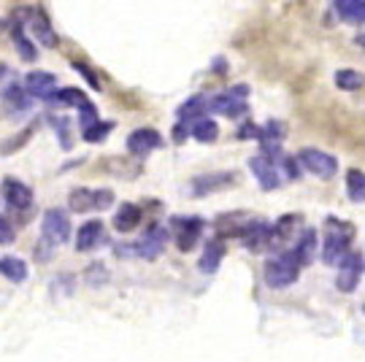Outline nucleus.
I'll return each mask as SVG.
<instances>
[{"label": "nucleus", "instance_id": "28", "mask_svg": "<svg viewBox=\"0 0 365 362\" xmlns=\"http://www.w3.org/2000/svg\"><path fill=\"white\" fill-rule=\"evenodd\" d=\"M336 84L341 90H360L365 84V76L360 70H338L336 73Z\"/></svg>", "mask_w": 365, "mask_h": 362}, {"label": "nucleus", "instance_id": "37", "mask_svg": "<svg viewBox=\"0 0 365 362\" xmlns=\"http://www.w3.org/2000/svg\"><path fill=\"white\" fill-rule=\"evenodd\" d=\"M3 76H6V65H3V63H0V79H3Z\"/></svg>", "mask_w": 365, "mask_h": 362}, {"label": "nucleus", "instance_id": "19", "mask_svg": "<svg viewBox=\"0 0 365 362\" xmlns=\"http://www.w3.org/2000/svg\"><path fill=\"white\" fill-rule=\"evenodd\" d=\"M336 11L341 14L344 22L365 25V0H338Z\"/></svg>", "mask_w": 365, "mask_h": 362}, {"label": "nucleus", "instance_id": "35", "mask_svg": "<svg viewBox=\"0 0 365 362\" xmlns=\"http://www.w3.org/2000/svg\"><path fill=\"white\" fill-rule=\"evenodd\" d=\"M257 133H260V130H255V124H243V130H238L241 138H255Z\"/></svg>", "mask_w": 365, "mask_h": 362}, {"label": "nucleus", "instance_id": "7", "mask_svg": "<svg viewBox=\"0 0 365 362\" xmlns=\"http://www.w3.org/2000/svg\"><path fill=\"white\" fill-rule=\"evenodd\" d=\"M360 273H363V257L360 255H347V260L341 262V270H338L336 287L341 292H354L357 284H360Z\"/></svg>", "mask_w": 365, "mask_h": 362}, {"label": "nucleus", "instance_id": "13", "mask_svg": "<svg viewBox=\"0 0 365 362\" xmlns=\"http://www.w3.org/2000/svg\"><path fill=\"white\" fill-rule=\"evenodd\" d=\"M3 198L14 208H27L33 203V189L27 187V184H22V181H16V179H6L3 181Z\"/></svg>", "mask_w": 365, "mask_h": 362}, {"label": "nucleus", "instance_id": "29", "mask_svg": "<svg viewBox=\"0 0 365 362\" xmlns=\"http://www.w3.org/2000/svg\"><path fill=\"white\" fill-rule=\"evenodd\" d=\"M111 122H97L95 119L90 127H84V141H90V144H95V141H103L108 133H111Z\"/></svg>", "mask_w": 365, "mask_h": 362}, {"label": "nucleus", "instance_id": "38", "mask_svg": "<svg viewBox=\"0 0 365 362\" xmlns=\"http://www.w3.org/2000/svg\"><path fill=\"white\" fill-rule=\"evenodd\" d=\"M360 43H363V46H365V36H363V38H360Z\"/></svg>", "mask_w": 365, "mask_h": 362}, {"label": "nucleus", "instance_id": "15", "mask_svg": "<svg viewBox=\"0 0 365 362\" xmlns=\"http://www.w3.org/2000/svg\"><path fill=\"white\" fill-rule=\"evenodd\" d=\"M270 235H273V228H270V225H265V222H252V225H246V230H243V243H246L249 249L260 252L263 246L270 243Z\"/></svg>", "mask_w": 365, "mask_h": 362}, {"label": "nucleus", "instance_id": "22", "mask_svg": "<svg viewBox=\"0 0 365 362\" xmlns=\"http://www.w3.org/2000/svg\"><path fill=\"white\" fill-rule=\"evenodd\" d=\"M222 257H225L222 243H208V246H206V252H203L201 270L203 273H214V270L219 268V262H222Z\"/></svg>", "mask_w": 365, "mask_h": 362}, {"label": "nucleus", "instance_id": "25", "mask_svg": "<svg viewBox=\"0 0 365 362\" xmlns=\"http://www.w3.org/2000/svg\"><path fill=\"white\" fill-rule=\"evenodd\" d=\"M314 249H317V233L309 230V233H303V235H300V243L295 246V257L300 260V265H303V262H309L311 257H314Z\"/></svg>", "mask_w": 365, "mask_h": 362}, {"label": "nucleus", "instance_id": "36", "mask_svg": "<svg viewBox=\"0 0 365 362\" xmlns=\"http://www.w3.org/2000/svg\"><path fill=\"white\" fill-rule=\"evenodd\" d=\"M284 168H287V174H290V179H297V171H295V160H284Z\"/></svg>", "mask_w": 365, "mask_h": 362}, {"label": "nucleus", "instance_id": "6", "mask_svg": "<svg viewBox=\"0 0 365 362\" xmlns=\"http://www.w3.org/2000/svg\"><path fill=\"white\" fill-rule=\"evenodd\" d=\"M41 230H43V238L49 243H65L70 238V219L63 208H52L43 214Z\"/></svg>", "mask_w": 365, "mask_h": 362}, {"label": "nucleus", "instance_id": "2", "mask_svg": "<svg viewBox=\"0 0 365 362\" xmlns=\"http://www.w3.org/2000/svg\"><path fill=\"white\" fill-rule=\"evenodd\" d=\"M349 241H351V228L349 225H341V222H330V233L324 238L322 260L327 265L333 262H344L349 255Z\"/></svg>", "mask_w": 365, "mask_h": 362}, {"label": "nucleus", "instance_id": "18", "mask_svg": "<svg viewBox=\"0 0 365 362\" xmlns=\"http://www.w3.org/2000/svg\"><path fill=\"white\" fill-rule=\"evenodd\" d=\"M201 233H203L201 219H184V222H181V230H179V238H176L179 249H181V252L195 249V243H198V238H201Z\"/></svg>", "mask_w": 365, "mask_h": 362}, {"label": "nucleus", "instance_id": "17", "mask_svg": "<svg viewBox=\"0 0 365 362\" xmlns=\"http://www.w3.org/2000/svg\"><path fill=\"white\" fill-rule=\"evenodd\" d=\"M236 181V176L233 174H211V176H201V179H195L192 181V189H195V195H211L214 189L219 187H228Z\"/></svg>", "mask_w": 365, "mask_h": 362}, {"label": "nucleus", "instance_id": "33", "mask_svg": "<svg viewBox=\"0 0 365 362\" xmlns=\"http://www.w3.org/2000/svg\"><path fill=\"white\" fill-rule=\"evenodd\" d=\"M73 65H76V68H79V70H81V73H84V76H87V79H90V84H92V87H95V90H100V84H97V76H95V73H92V70H87V68H84V65H81V63H73Z\"/></svg>", "mask_w": 365, "mask_h": 362}, {"label": "nucleus", "instance_id": "5", "mask_svg": "<svg viewBox=\"0 0 365 362\" xmlns=\"http://www.w3.org/2000/svg\"><path fill=\"white\" fill-rule=\"evenodd\" d=\"M297 160L303 162V168H306V171H311L317 179H333V176H336V171H338L336 157L324 154V151H319V149H303Z\"/></svg>", "mask_w": 365, "mask_h": 362}, {"label": "nucleus", "instance_id": "16", "mask_svg": "<svg viewBox=\"0 0 365 362\" xmlns=\"http://www.w3.org/2000/svg\"><path fill=\"white\" fill-rule=\"evenodd\" d=\"M30 25H33V36L43 43V46H57V36H54V30L49 27V19H46V14L41 11V9H33L30 11Z\"/></svg>", "mask_w": 365, "mask_h": 362}, {"label": "nucleus", "instance_id": "8", "mask_svg": "<svg viewBox=\"0 0 365 362\" xmlns=\"http://www.w3.org/2000/svg\"><path fill=\"white\" fill-rule=\"evenodd\" d=\"M249 95V87H236V90H230L228 95H219L211 100V108L219 111V114H225V117H241L243 111H246V97Z\"/></svg>", "mask_w": 365, "mask_h": 362}, {"label": "nucleus", "instance_id": "20", "mask_svg": "<svg viewBox=\"0 0 365 362\" xmlns=\"http://www.w3.org/2000/svg\"><path fill=\"white\" fill-rule=\"evenodd\" d=\"M138 222H141V208L133 206V203H125L120 211L114 214V228L120 230V233H130V230L138 228Z\"/></svg>", "mask_w": 365, "mask_h": 362}, {"label": "nucleus", "instance_id": "3", "mask_svg": "<svg viewBox=\"0 0 365 362\" xmlns=\"http://www.w3.org/2000/svg\"><path fill=\"white\" fill-rule=\"evenodd\" d=\"M165 241H168L165 228L154 225V228H149V233L138 243H133V246H120L117 255H122V257L135 255V257H144V260H154V257H160V252L165 249Z\"/></svg>", "mask_w": 365, "mask_h": 362}, {"label": "nucleus", "instance_id": "31", "mask_svg": "<svg viewBox=\"0 0 365 362\" xmlns=\"http://www.w3.org/2000/svg\"><path fill=\"white\" fill-rule=\"evenodd\" d=\"M52 124H54V130H57V135H60V144L68 149L70 147V141H68V119H54Z\"/></svg>", "mask_w": 365, "mask_h": 362}, {"label": "nucleus", "instance_id": "4", "mask_svg": "<svg viewBox=\"0 0 365 362\" xmlns=\"http://www.w3.org/2000/svg\"><path fill=\"white\" fill-rule=\"evenodd\" d=\"M68 206L76 211V214H84V211H92V208H108L111 206V192L108 189H73L70 198H68Z\"/></svg>", "mask_w": 365, "mask_h": 362}, {"label": "nucleus", "instance_id": "23", "mask_svg": "<svg viewBox=\"0 0 365 362\" xmlns=\"http://www.w3.org/2000/svg\"><path fill=\"white\" fill-rule=\"evenodd\" d=\"M203 111H206V100H203L201 95H198V97H189L187 103L179 108V119H181V122H187V119L201 122Z\"/></svg>", "mask_w": 365, "mask_h": 362}, {"label": "nucleus", "instance_id": "10", "mask_svg": "<svg viewBox=\"0 0 365 362\" xmlns=\"http://www.w3.org/2000/svg\"><path fill=\"white\" fill-rule=\"evenodd\" d=\"M162 147V138L157 130H152V127H141V130H135L130 133L127 138V149L133 151V154H149V151H154V149Z\"/></svg>", "mask_w": 365, "mask_h": 362}, {"label": "nucleus", "instance_id": "34", "mask_svg": "<svg viewBox=\"0 0 365 362\" xmlns=\"http://www.w3.org/2000/svg\"><path fill=\"white\" fill-rule=\"evenodd\" d=\"M184 138H187V130H184V124L179 122V124H176V130H174V141L176 144H184Z\"/></svg>", "mask_w": 365, "mask_h": 362}, {"label": "nucleus", "instance_id": "11", "mask_svg": "<svg viewBox=\"0 0 365 362\" xmlns=\"http://www.w3.org/2000/svg\"><path fill=\"white\" fill-rule=\"evenodd\" d=\"M57 100L60 103H68V106H76L81 111V124L84 127H90L92 124V117L97 119V114H95V106L90 103V97L79 90H63V92H57Z\"/></svg>", "mask_w": 365, "mask_h": 362}, {"label": "nucleus", "instance_id": "24", "mask_svg": "<svg viewBox=\"0 0 365 362\" xmlns=\"http://www.w3.org/2000/svg\"><path fill=\"white\" fill-rule=\"evenodd\" d=\"M347 184H349V198L354 203H363L365 201V174L363 171H354L351 168L347 174Z\"/></svg>", "mask_w": 365, "mask_h": 362}, {"label": "nucleus", "instance_id": "1", "mask_svg": "<svg viewBox=\"0 0 365 362\" xmlns=\"http://www.w3.org/2000/svg\"><path fill=\"white\" fill-rule=\"evenodd\" d=\"M297 270H300V260L295 257V252L273 257L268 265H265V284L273 287V289L290 287L297 279Z\"/></svg>", "mask_w": 365, "mask_h": 362}, {"label": "nucleus", "instance_id": "14", "mask_svg": "<svg viewBox=\"0 0 365 362\" xmlns=\"http://www.w3.org/2000/svg\"><path fill=\"white\" fill-rule=\"evenodd\" d=\"M249 165H252V174H255V179L260 181V187H263V189H276V187H279L276 168H273V162H270L265 154H263V157H255Z\"/></svg>", "mask_w": 365, "mask_h": 362}, {"label": "nucleus", "instance_id": "32", "mask_svg": "<svg viewBox=\"0 0 365 362\" xmlns=\"http://www.w3.org/2000/svg\"><path fill=\"white\" fill-rule=\"evenodd\" d=\"M14 241V228L9 225L6 216H0V243H11Z\"/></svg>", "mask_w": 365, "mask_h": 362}, {"label": "nucleus", "instance_id": "27", "mask_svg": "<svg viewBox=\"0 0 365 362\" xmlns=\"http://www.w3.org/2000/svg\"><path fill=\"white\" fill-rule=\"evenodd\" d=\"M11 33H14V46H16L19 57H22V60H36V54H38V52H36V46H33V43L27 41L25 33L19 30V25H14Z\"/></svg>", "mask_w": 365, "mask_h": 362}, {"label": "nucleus", "instance_id": "12", "mask_svg": "<svg viewBox=\"0 0 365 362\" xmlns=\"http://www.w3.org/2000/svg\"><path fill=\"white\" fill-rule=\"evenodd\" d=\"M106 235H103V225L95 219V222H84L76 233V249L79 252H90L95 246H103Z\"/></svg>", "mask_w": 365, "mask_h": 362}, {"label": "nucleus", "instance_id": "9", "mask_svg": "<svg viewBox=\"0 0 365 362\" xmlns=\"http://www.w3.org/2000/svg\"><path fill=\"white\" fill-rule=\"evenodd\" d=\"M54 87H57V79L46 70H33L27 73L25 79V92H30L33 97H41V100H49L54 95Z\"/></svg>", "mask_w": 365, "mask_h": 362}, {"label": "nucleus", "instance_id": "26", "mask_svg": "<svg viewBox=\"0 0 365 362\" xmlns=\"http://www.w3.org/2000/svg\"><path fill=\"white\" fill-rule=\"evenodd\" d=\"M192 135H195L201 144H211V141H216V135H219V127H216L214 119H201V122H195Z\"/></svg>", "mask_w": 365, "mask_h": 362}, {"label": "nucleus", "instance_id": "21", "mask_svg": "<svg viewBox=\"0 0 365 362\" xmlns=\"http://www.w3.org/2000/svg\"><path fill=\"white\" fill-rule=\"evenodd\" d=\"M0 273H3L6 279H11L14 284H19V282H25L27 265L19 257H3V260H0Z\"/></svg>", "mask_w": 365, "mask_h": 362}, {"label": "nucleus", "instance_id": "30", "mask_svg": "<svg viewBox=\"0 0 365 362\" xmlns=\"http://www.w3.org/2000/svg\"><path fill=\"white\" fill-rule=\"evenodd\" d=\"M6 106H11L14 111H22L25 108V90L22 87H9V92L3 95Z\"/></svg>", "mask_w": 365, "mask_h": 362}]
</instances>
